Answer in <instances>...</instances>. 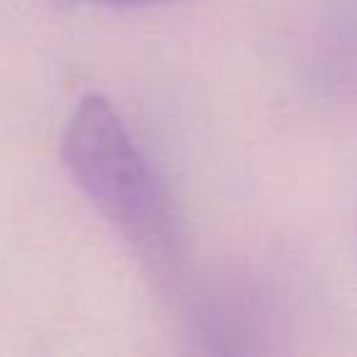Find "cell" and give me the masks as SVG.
I'll return each instance as SVG.
<instances>
[{"label": "cell", "mask_w": 357, "mask_h": 357, "mask_svg": "<svg viewBox=\"0 0 357 357\" xmlns=\"http://www.w3.org/2000/svg\"><path fill=\"white\" fill-rule=\"evenodd\" d=\"M61 159L86 199L130 243L159 262L174 257L178 225L172 199L105 96L86 93L76 103Z\"/></svg>", "instance_id": "cell-1"}, {"label": "cell", "mask_w": 357, "mask_h": 357, "mask_svg": "<svg viewBox=\"0 0 357 357\" xmlns=\"http://www.w3.org/2000/svg\"><path fill=\"white\" fill-rule=\"evenodd\" d=\"M59 3H89V6H152V3H172V0H59Z\"/></svg>", "instance_id": "cell-2"}]
</instances>
